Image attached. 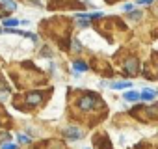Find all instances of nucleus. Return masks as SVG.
<instances>
[{
  "instance_id": "obj_5",
  "label": "nucleus",
  "mask_w": 158,
  "mask_h": 149,
  "mask_svg": "<svg viewBox=\"0 0 158 149\" xmlns=\"http://www.w3.org/2000/svg\"><path fill=\"white\" fill-rule=\"evenodd\" d=\"M121 69L128 74V77H136L139 73V60L136 56H127L121 63Z\"/></svg>"
},
{
  "instance_id": "obj_21",
  "label": "nucleus",
  "mask_w": 158,
  "mask_h": 149,
  "mask_svg": "<svg viewBox=\"0 0 158 149\" xmlns=\"http://www.w3.org/2000/svg\"><path fill=\"white\" fill-rule=\"evenodd\" d=\"M8 13H10V11H8L2 4H0V19H6V17H8Z\"/></svg>"
},
{
  "instance_id": "obj_20",
  "label": "nucleus",
  "mask_w": 158,
  "mask_h": 149,
  "mask_svg": "<svg viewBox=\"0 0 158 149\" xmlns=\"http://www.w3.org/2000/svg\"><path fill=\"white\" fill-rule=\"evenodd\" d=\"M152 2H154V0H136L138 6H151Z\"/></svg>"
},
{
  "instance_id": "obj_27",
  "label": "nucleus",
  "mask_w": 158,
  "mask_h": 149,
  "mask_svg": "<svg viewBox=\"0 0 158 149\" xmlns=\"http://www.w3.org/2000/svg\"><path fill=\"white\" fill-rule=\"evenodd\" d=\"M86 149H91V147H86Z\"/></svg>"
},
{
  "instance_id": "obj_7",
  "label": "nucleus",
  "mask_w": 158,
  "mask_h": 149,
  "mask_svg": "<svg viewBox=\"0 0 158 149\" xmlns=\"http://www.w3.org/2000/svg\"><path fill=\"white\" fill-rule=\"evenodd\" d=\"M61 134H63L65 138H69V140H80V138H84L82 129H80V127H76V125L63 127V129H61Z\"/></svg>"
},
{
  "instance_id": "obj_16",
  "label": "nucleus",
  "mask_w": 158,
  "mask_h": 149,
  "mask_svg": "<svg viewBox=\"0 0 158 149\" xmlns=\"http://www.w3.org/2000/svg\"><path fill=\"white\" fill-rule=\"evenodd\" d=\"M141 11L139 10H130V13H128V19L130 21H141Z\"/></svg>"
},
{
  "instance_id": "obj_14",
  "label": "nucleus",
  "mask_w": 158,
  "mask_h": 149,
  "mask_svg": "<svg viewBox=\"0 0 158 149\" xmlns=\"http://www.w3.org/2000/svg\"><path fill=\"white\" fill-rule=\"evenodd\" d=\"M0 4H2L8 11H15L17 10V2H13V0H0Z\"/></svg>"
},
{
  "instance_id": "obj_4",
  "label": "nucleus",
  "mask_w": 158,
  "mask_h": 149,
  "mask_svg": "<svg viewBox=\"0 0 158 149\" xmlns=\"http://www.w3.org/2000/svg\"><path fill=\"white\" fill-rule=\"evenodd\" d=\"M130 114H132L134 117H138L139 121H145V123L154 121V119H158V103H154V104H151V106L145 104V106L132 108Z\"/></svg>"
},
{
  "instance_id": "obj_3",
  "label": "nucleus",
  "mask_w": 158,
  "mask_h": 149,
  "mask_svg": "<svg viewBox=\"0 0 158 149\" xmlns=\"http://www.w3.org/2000/svg\"><path fill=\"white\" fill-rule=\"evenodd\" d=\"M52 93L50 88L45 90H39V92H30V93H24V95H19L13 99V106L17 110H23V112H30V110H35L39 106H43L45 99H48Z\"/></svg>"
},
{
  "instance_id": "obj_13",
  "label": "nucleus",
  "mask_w": 158,
  "mask_h": 149,
  "mask_svg": "<svg viewBox=\"0 0 158 149\" xmlns=\"http://www.w3.org/2000/svg\"><path fill=\"white\" fill-rule=\"evenodd\" d=\"M154 97H156V92H152V90H143L139 95V99H143V101H152Z\"/></svg>"
},
{
  "instance_id": "obj_24",
  "label": "nucleus",
  "mask_w": 158,
  "mask_h": 149,
  "mask_svg": "<svg viewBox=\"0 0 158 149\" xmlns=\"http://www.w3.org/2000/svg\"><path fill=\"white\" fill-rule=\"evenodd\" d=\"M8 136H10L8 132H0V143H2L4 140H8Z\"/></svg>"
},
{
  "instance_id": "obj_9",
  "label": "nucleus",
  "mask_w": 158,
  "mask_h": 149,
  "mask_svg": "<svg viewBox=\"0 0 158 149\" xmlns=\"http://www.w3.org/2000/svg\"><path fill=\"white\" fill-rule=\"evenodd\" d=\"M93 69H95L97 73L104 74V77H110V74H112V69H110V65H108L106 62H101V60H95V62H93Z\"/></svg>"
},
{
  "instance_id": "obj_2",
  "label": "nucleus",
  "mask_w": 158,
  "mask_h": 149,
  "mask_svg": "<svg viewBox=\"0 0 158 149\" xmlns=\"http://www.w3.org/2000/svg\"><path fill=\"white\" fill-rule=\"evenodd\" d=\"M41 32L54 39L60 47H67L69 43V32H71V21L65 17H52L48 21L41 23Z\"/></svg>"
},
{
  "instance_id": "obj_25",
  "label": "nucleus",
  "mask_w": 158,
  "mask_h": 149,
  "mask_svg": "<svg viewBox=\"0 0 158 149\" xmlns=\"http://www.w3.org/2000/svg\"><path fill=\"white\" fill-rule=\"evenodd\" d=\"M132 8H134V6H132V4H125V6H123V8H121V10H123V11H130V10H132Z\"/></svg>"
},
{
  "instance_id": "obj_11",
  "label": "nucleus",
  "mask_w": 158,
  "mask_h": 149,
  "mask_svg": "<svg viewBox=\"0 0 158 149\" xmlns=\"http://www.w3.org/2000/svg\"><path fill=\"white\" fill-rule=\"evenodd\" d=\"M130 86H132V82H128V80H119V82H112L110 84L112 90H125V88H130Z\"/></svg>"
},
{
  "instance_id": "obj_1",
  "label": "nucleus",
  "mask_w": 158,
  "mask_h": 149,
  "mask_svg": "<svg viewBox=\"0 0 158 149\" xmlns=\"http://www.w3.org/2000/svg\"><path fill=\"white\" fill-rule=\"evenodd\" d=\"M71 108L78 114V117L86 116V117H88V119H86L88 125H97V123H101L102 117H104V114L108 112L104 101H102L97 93H93V92H82L80 95H78V97L71 103Z\"/></svg>"
},
{
  "instance_id": "obj_26",
  "label": "nucleus",
  "mask_w": 158,
  "mask_h": 149,
  "mask_svg": "<svg viewBox=\"0 0 158 149\" xmlns=\"http://www.w3.org/2000/svg\"><path fill=\"white\" fill-rule=\"evenodd\" d=\"M104 2H108V4H114V2H115V0H104Z\"/></svg>"
},
{
  "instance_id": "obj_17",
  "label": "nucleus",
  "mask_w": 158,
  "mask_h": 149,
  "mask_svg": "<svg viewBox=\"0 0 158 149\" xmlns=\"http://www.w3.org/2000/svg\"><path fill=\"white\" fill-rule=\"evenodd\" d=\"M84 47H82V43H80V39H73V50H76V52H80Z\"/></svg>"
},
{
  "instance_id": "obj_12",
  "label": "nucleus",
  "mask_w": 158,
  "mask_h": 149,
  "mask_svg": "<svg viewBox=\"0 0 158 149\" xmlns=\"http://www.w3.org/2000/svg\"><path fill=\"white\" fill-rule=\"evenodd\" d=\"M73 69H74L76 73H84V71H88V63H84V62H80V60H74V62H73Z\"/></svg>"
},
{
  "instance_id": "obj_18",
  "label": "nucleus",
  "mask_w": 158,
  "mask_h": 149,
  "mask_svg": "<svg viewBox=\"0 0 158 149\" xmlns=\"http://www.w3.org/2000/svg\"><path fill=\"white\" fill-rule=\"evenodd\" d=\"M17 24H19V21H17V19H6V21H4V26H6V28L17 26Z\"/></svg>"
},
{
  "instance_id": "obj_8",
  "label": "nucleus",
  "mask_w": 158,
  "mask_h": 149,
  "mask_svg": "<svg viewBox=\"0 0 158 149\" xmlns=\"http://www.w3.org/2000/svg\"><path fill=\"white\" fill-rule=\"evenodd\" d=\"M93 143H95V149H112V142H110L108 134H104V132H99L93 138Z\"/></svg>"
},
{
  "instance_id": "obj_15",
  "label": "nucleus",
  "mask_w": 158,
  "mask_h": 149,
  "mask_svg": "<svg viewBox=\"0 0 158 149\" xmlns=\"http://www.w3.org/2000/svg\"><path fill=\"white\" fill-rule=\"evenodd\" d=\"M127 101H132V103H136V101H139V93L138 92H127L125 95H123Z\"/></svg>"
},
{
  "instance_id": "obj_6",
  "label": "nucleus",
  "mask_w": 158,
  "mask_h": 149,
  "mask_svg": "<svg viewBox=\"0 0 158 149\" xmlns=\"http://www.w3.org/2000/svg\"><path fill=\"white\" fill-rule=\"evenodd\" d=\"M143 77L147 80H158V52H154L152 58L149 60V63L143 71Z\"/></svg>"
},
{
  "instance_id": "obj_19",
  "label": "nucleus",
  "mask_w": 158,
  "mask_h": 149,
  "mask_svg": "<svg viewBox=\"0 0 158 149\" xmlns=\"http://www.w3.org/2000/svg\"><path fill=\"white\" fill-rule=\"evenodd\" d=\"M0 149H19L15 143H10V142H6V143H0Z\"/></svg>"
},
{
  "instance_id": "obj_10",
  "label": "nucleus",
  "mask_w": 158,
  "mask_h": 149,
  "mask_svg": "<svg viewBox=\"0 0 158 149\" xmlns=\"http://www.w3.org/2000/svg\"><path fill=\"white\" fill-rule=\"evenodd\" d=\"M0 125H4L6 129L11 125V117L6 114V110H4V106H2V104H0Z\"/></svg>"
},
{
  "instance_id": "obj_22",
  "label": "nucleus",
  "mask_w": 158,
  "mask_h": 149,
  "mask_svg": "<svg viewBox=\"0 0 158 149\" xmlns=\"http://www.w3.org/2000/svg\"><path fill=\"white\" fill-rule=\"evenodd\" d=\"M41 54H43V56H47V58H52V50H50L48 47H43V50H41Z\"/></svg>"
},
{
  "instance_id": "obj_23",
  "label": "nucleus",
  "mask_w": 158,
  "mask_h": 149,
  "mask_svg": "<svg viewBox=\"0 0 158 149\" xmlns=\"http://www.w3.org/2000/svg\"><path fill=\"white\" fill-rule=\"evenodd\" d=\"M17 138H19V142H23V143L30 142V138H28V136H24V134H17Z\"/></svg>"
}]
</instances>
